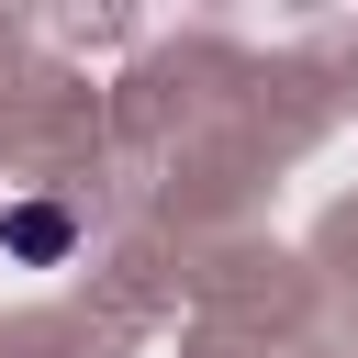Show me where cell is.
<instances>
[{
    "mask_svg": "<svg viewBox=\"0 0 358 358\" xmlns=\"http://www.w3.org/2000/svg\"><path fill=\"white\" fill-rule=\"evenodd\" d=\"M0 257L11 268H67L78 257V213L67 201H11L0 213Z\"/></svg>",
    "mask_w": 358,
    "mask_h": 358,
    "instance_id": "cell-1",
    "label": "cell"
}]
</instances>
